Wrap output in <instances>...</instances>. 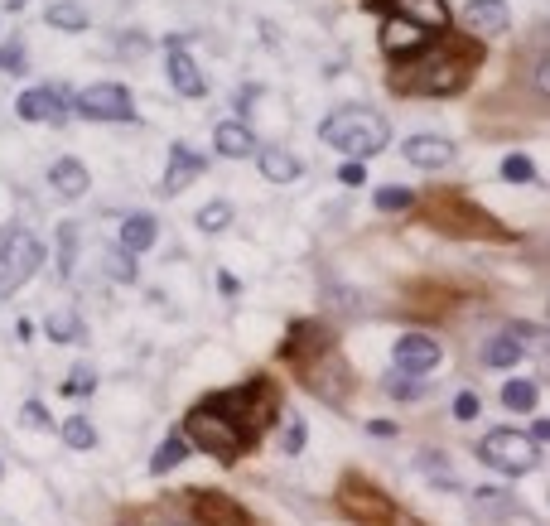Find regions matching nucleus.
Segmentation results:
<instances>
[{
	"mask_svg": "<svg viewBox=\"0 0 550 526\" xmlns=\"http://www.w3.org/2000/svg\"><path fill=\"white\" fill-rule=\"evenodd\" d=\"M319 140L329 150H343L348 160H367V155H377V150L391 145V126H386L382 111L372 107H338L319 126Z\"/></svg>",
	"mask_w": 550,
	"mask_h": 526,
	"instance_id": "1",
	"label": "nucleus"
},
{
	"mask_svg": "<svg viewBox=\"0 0 550 526\" xmlns=\"http://www.w3.org/2000/svg\"><path fill=\"white\" fill-rule=\"evenodd\" d=\"M420 58L411 73H396V92H415V97H449L468 83L473 73V58L468 54H454V49H435V54H411Z\"/></svg>",
	"mask_w": 550,
	"mask_h": 526,
	"instance_id": "2",
	"label": "nucleus"
},
{
	"mask_svg": "<svg viewBox=\"0 0 550 526\" xmlns=\"http://www.w3.org/2000/svg\"><path fill=\"white\" fill-rule=\"evenodd\" d=\"M184 440H189V449H208L213 459L232 464V459L247 449L251 435L227 416V411H218V406L208 401V406H193L189 411V420H184Z\"/></svg>",
	"mask_w": 550,
	"mask_h": 526,
	"instance_id": "3",
	"label": "nucleus"
},
{
	"mask_svg": "<svg viewBox=\"0 0 550 526\" xmlns=\"http://www.w3.org/2000/svg\"><path fill=\"white\" fill-rule=\"evenodd\" d=\"M478 459L488 469L507 473V478H522V473L536 469V440L522 435V430H493V435H483V444H478Z\"/></svg>",
	"mask_w": 550,
	"mask_h": 526,
	"instance_id": "4",
	"label": "nucleus"
},
{
	"mask_svg": "<svg viewBox=\"0 0 550 526\" xmlns=\"http://www.w3.org/2000/svg\"><path fill=\"white\" fill-rule=\"evenodd\" d=\"M39 266H44V242H39L34 232H25V227L10 232V237L0 242V300L15 295Z\"/></svg>",
	"mask_w": 550,
	"mask_h": 526,
	"instance_id": "5",
	"label": "nucleus"
},
{
	"mask_svg": "<svg viewBox=\"0 0 550 526\" xmlns=\"http://www.w3.org/2000/svg\"><path fill=\"white\" fill-rule=\"evenodd\" d=\"M73 111L87 116V121H136V102H131V92L121 83L83 87L78 102H73Z\"/></svg>",
	"mask_w": 550,
	"mask_h": 526,
	"instance_id": "6",
	"label": "nucleus"
},
{
	"mask_svg": "<svg viewBox=\"0 0 550 526\" xmlns=\"http://www.w3.org/2000/svg\"><path fill=\"white\" fill-rule=\"evenodd\" d=\"M304 382L319 391L324 401H343V396H348V382H353V377H348V362L333 358L329 348H324V353L304 358Z\"/></svg>",
	"mask_w": 550,
	"mask_h": 526,
	"instance_id": "7",
	"label": "nucleus"
},
{
	"mask_svg": "<svg viewBox=\"0 0 550 526\" xmlns=\"http://www.w3.org/2000/svg\"><path fill=\"white\" fill-rule=\"evenodd\" d=\"M15 111H20V121H49V126H63L68 111H73V102H68L63 87H29V92H20Z\"/></svg>",
	"mask_w": 550,
	"mask_h": 526,
	"instance_id": "8",
	"label": "nucleus"
},
{
	"mask_svg": "<svg viewBox=\"0 0 550 526\" xmlns=\"http://www.w3.org/2000/svg\"><path fill=\"white\" fill-rule=\"evenodd\" d=\"M396 372H406V377H425V372H435L440 367V343L435 338H425V333H406L401 343H396Z\"/></svg>",
	"mask_w": 550,
	"mask_h": 526,
	"instance_id": "9",
	"label": "nucleus"
},
{
	"mask_svg": "<svg viewBox=\"0 0 550 526\" xmlns=\"http://www.w3.org/2000/svg\"><path fill=\"white\" fill-rule=\"evenodd\" d=\"M165 49H169V54H165V73H169V83H174V92H179V97H189V102L208 97V83H203L198 63L189 58V49H184L179 39H169Z\"/></svg>",
	"mask_w": 550,
	"mask_h": 526,
	"instance_id": "10",
	"label": "nucleus"
},
{
	"mask_svg": "<svg viewBox=\"0 0 550 526\" xmlns=\"http://www.w3.org/2000/svg\"><path fill=\"white\" fill-rule=\"evenodd\" d=\"M459 20H464L468 34H478V39H497L502 29L512 25V10H507V0H468L464 10H459Z\"/></svg>",
	"mask_w": 550,
	"mask_h": 526,
	"instance_id": "11",
	"label": "nucleus"
},
{
	"mask_svg": "<svg viewBox=\"0 0 550 526\" xmlns=\"http://www.w3.org/2000/svg\"><path fill=\"white\" fill-rule=\"evenodd\" d=\"M425 39H430V29L411 25L406 15H386L382 20V34H377V44H382L391 58H411L425 49Z\"/></svg>",
	"mask_w": 550,
	"mask_h": 526,
	"instance_id": "12",
	"label": "nucleus"
},
{
	"mask_svg": "<svg viewBox=\"0 0 550 526\" xmlns=\"http://www.w3.org/2000/svg\"><path fill=\"white\" fill-rule=\"evenodd\" d=\"M203 169H208V160H203L198 150H189V145H174V150H169V169H165V184H160V189H165V194H184V189H189Z\"/></svg>",
	"mask_w": 550,
	"mask_h": 526,
	"instance_id": "13",
	"label": "nucleus"
},
{
	"mask_svg": "<svg viewBox=\"0 0 550 526\" xmlns=\"http://www.w3.org/2000/svg\"><path fill=\"white\" fill-rule=\"evenodd\" d=\"M454 140H444V136H411L406 140V160H411L415 169H444V165H454Z\"/></svg>",
	"mask_w": 550,
	"mask_h": 526,
	"instance_id": "14",
	"label": "nucleus"
},
{
	"mask_svg": "<svg viewBox=\"0 0 550 526\" xmlns=\"http://www.w3.org/2000/svg\"><path fill=\"white\" fill-rule=\"evenodd\" d=\"M49 184L58 189V198H68V203H78V198L92 189V174H87V165L78 160V155H63L54 169H49Z\"/></svg>",
	"mask_w": 550,
	"mask_h": 526,
	"instance_id": "15",
	"label": "nucleus"
},
{
	"mask_svg": "<svg viewBox=\"0 0 550 526\" xmlns=\"http://www.w3.org/2000/svg\"><path fill=\"white\" fill-rule=\"evenodd\" d=\"M256 165H261V174L271 179V184H295L304 174L300 155H290L285 145H266V150H256Z\"/></svg>",
	"mask_w": 550,
	"mask_h": 526,
	"instance_id": "16",
	"label": "nucleus"
},
{
	"mask_svg": "<svg viewBox=\"0 0 550 526\" xmlns=\"http://www.w3.org/2000/svg\"><path fill=\"white\" fill-rule=\"evenodd\" d=\"M213 150H218L222 160H247L251 150H256L251 126H247V121H222L218 131H213Z\"/></svg>",
	"mask_w": 550,
	"mask_h": 526,
	"instance_id": "17",
	"label": "nucleus"
},
{
	"mask_svg": "<svg viewBox=\"0 0 550 526\" xmlns=\"http://www.w3.org/2000/svg\"><path fill=\"white\" fill-rule=\"evenodd\" d=\"M391 15H406V20L420 29L449 25V5H444V0H391Z\"/></svg>",
	"mask_w": 550,
	"mask_h": 526,
	"instance_id": "18",
	"label": "nucleus"
},
{
	"mask_svg": "<svg viewBox=\"0 0 550 526\" xmlns=\"http://www.w3.org/2000/svg\"><path fill=\"white\" fill-rule=\"evenodd\" d=\"M193 502H198V522L203 526H251L247 512H242L237 502L218 498V493H198Z\"/></svg>",
	"mask_w": 550,
	"mask_h": 526,
	"instance_id": "19",
	"label": "nucleus"
},
{
	"mask_svg": "<svg viewBox=\"0 0 550 526\" xmlns=\"http://www.w3.org/2000/svg\"><path fill=\"white\" fill-rule=\"evenodd\" d=\"M155 237H160V222L150 218V213H136V218L121 222V247L131 251V256H145V251L155 247Z\"/></svg>",
	"mask_w": 550,
	"mask_h": 526,
	"instance_id": "20",
	"label": "nucleus"
},
{
	"mask_svg": "<svg viewBox=\"0 0 550 526\" xmlns=\"http://www.w3.org/2000/svg\"><path fill=\"white\" fill-rule=\"evenodd\" d=\"M522 358H526V343L517 333H497V338L483 343V362H488V367H517Z\"/></svg>",
	"mask_w": 550,
	"mask_h": 526,
	"instance_id": "21",
	"label": "nucleus"
},
{
	"mask_svg": "<svg viewBox=\"0 0 550 526\" xmlns=\"http://www.w3.org/2000/svg\"><path fill=\"white\" fill-rule=\"evenodd\" d=\"M329 348V333L319 329V324H295V333H290V343H285V353L290 358H314V353H324Z\"/></svg>",
	"mask_w": 550,
	"mask_h": 526,
	"instance_id": "22",
	"label": "nucleus"
},
{
	"mask_svg": "<svg viewBox=\"0 0 550 526\" xmlns=\"http://www.w3.org/2000/svg\"><path fill=\"white\" fill-rule=\"evenodd\" d=\"M343 507H353L358 517H386V512H391V502H386L382 493H372V488L362 493L358 478H348V488H343Z\"/></svg>",
	"mask_w": 550,
	"mask_h": 526,
	"instance_id": "23",
	"label": "nucleus"
},
{
	"mask_svg": "<svg viewBox=\"0 0 550 526\" xmlns=\"http://www.w3.org/2000/svg\"><path fill=\"white\" fill-rule=\"evenodd\" d=\"M44 25L63 29V34H83V29H87V10H83V5H73V0H63V5H54V10H44Z\"/></svg>",
	"mask_w": 550,
	"mask_h": 526,
	"instance_id": "24",
	"label": "nucleus"
},
{
	"mask_svg": "<svg viewBox=\"0 0 550 526\" xmlns=\"http://www.w3.org/2000/svg\"><path fill=\"white\" fill-rule=\"evenodd\" d=\"M58 440L68 444V449H97V425L87 416H73L58 425Z\"/></svg>",
	"mask_w": 550,
	"mask_h": 526,
	"instance_id": "25",
	"label": "nucleus"
},
{
	"mask_svg": "<svg viewBox=\"0 0 550 526\" xmlns=\"http://www.w3.org/2000/svg\"><path fill=\"white\" fill-rule=\"evenodd\" d=\"M189 459V440L184 435H169L160 449H155V459H150V473H169V469H179Z\"/></svg>",
	"mask_w": 550,
	"mask_h": 526,
	"instance_id": "26",
	"label": "nucleus"
},
{
	"mask_svg": "<svg viewBox=\"0 0 550 526\" xmlns=\"http://www.w3.org/2000/svg\"><path fill=\"white\" fill-rule=\"evenodd\" d=\"M198 232H222V227H227V222H232V203H227V198H213V203H203V208H198Z\"/></svg>",
	"mask_w": 550,
	"mask_h": 526,
	"instance_id": "27",
	"label": "nucleus"
},
{
	"mask_svg": "<svg viewBox=\"0 0 550 526\" xmlns=\"http://www.w3.org/2000/svg\"><path fill=\"white\" fill-rule=\"evenodd\" d=\"M382 213H406L415 203V189H401V184H386V189H377V198H372Z\"/></svg>",
	"mask_w": 550,
	"mask_h": 526,
	"instance_id": "28",
	"label": "nucleus"
},
{
	"mask_svg": "<svg viewBox=\"0 0 550 526\" xmlns=\"http://www.w3.org/2000/svg\"><path fill=\"white\" fill-rule=\"evenodd\" d=\"M502 406L507 411H531L536 406V382H507L502 387Z\"/></svg>",
	"mask_w": 550,
	"mask_h": 526,
	"instance_id": "29",
	"label": "nucleus"
},
{
	"mask_svg": "<svg viewBox=\"0 0 550 526\" xmlns=\"http://www.w3.org/2000/svg\"><path fill=\"white\" fill-rule=\"evenodd\" d=\"M107 276H111V280H121V285H131V280H136V256H131L126 247L107 251Z\"/></svg>",
	"mask_w": 550,
	"mask_h": 526,
	"instance_id": "30",
	"label": "nucleus"
},
{
	"mask_svg": "<svg viewBox=\"0 0 550 526\" xmlns=\"http://www.w3.org/2000/svg\"><path fill=\"white\" fill-rule=\"evenodd\" d=\"M386 391H391V401H420V396H425L420 377H406V372H391V377H386Z\"/></svg>",
	"mask_w": 550,
	"mask_h": 526,
	"instance_id": "31",
	"label": "nucleus"
},
{
	"mask_svg": "<svg viewBox=\"0 0 550 526\" xmlns=\"http://www.w3.org/2000/svg\"><path fill=\"white\" fill-rule=\"evenodd\" d=\"M44 333H49L54 343H73V338H83V324H78L73 314H54V319L44 324Z\"/></svg>",
	"mask_w": 550,
	"mask_h": 526,
	"instance_id": "32",
	"label": "nucleus"
},
{
	"mask_svg": "<svg viewBox=\"0 0 550 526\" xmlns=\"http://www.w3.org/2000/svg\"><path fill=\"white\" fill-rule=\"evenodd\" d=\"M92 391H97V372H92V367H78V372L63 382V396H73V401H87Z\"/></svg>",
	"mask_w": 550,
	"mask_h": 526,
	"instance_id": "33",
	"label": "nucleus"
},
{
	"mask_svg": "<svg viewBox=\"0 0 550 526\" xmlns=\"http://www.w3.org/2000/svg\"><path fill=\"white\" fill-rule=\"evenodd\" d=\"M502 179H507V184H531V179H536V165H531L526 155H507V160H502Z\"/></svg>",
	"mask_w": 550,
	"mask_h": 526,
	"instance_id": "34",
	"label": "nucleus"
},
{
	"mask_svg": "<svg viewBox=\"0 0 550 526\" xmlns=\"http://www.w3.org/2000/svg\"><path fill=\"white\" fill-rule=\"evenodd\" d=\"M116 44H121V58H145L150 54V34H145V29H126Z\"/></svg>",
	"mask_w": 550,
	"mask_h": 526,
	"instance_id": "35",
	"label": "nucleus"
},
{
	"mask_svg": "<svg viewBox=\"0 0 550 526\" xmlns=\"http://www.w3.org/2000/svg\"><path fill=\"white\" fill-rule=\"evenodd\" d=\"M280 449H285V454H300L304 449V416L285 420V430H280Z\"/></svg>",
	"mask_w": 550,
	"mask_h": 526,
	"instance_id": "36",
	"label": "nucleus"
},
{
	"mask_svg": "<svg viewBox=\"0 0 550 526\" xmlns=\"http://www.w3.org/2000/svg\"><path fill=\"white\" fill-rule=\"evenodd\" d=\"M73 251H78V227L63 222V227H58V256H63V271H73Z\"/></svg>",
	"mask_w": 550,
	"mask_h": 526,
	"instance_id": "37",
	"label": "nucleus"
},
{
	"mask_svg": "<svg viewBox=\"0 0 550 526\" xmlns=\"http://www.w3.org/2000/svg\"><path fill=\"white\" fill-rule=\"evenodd\" d=\"M483 411V401L473 396V391H459V401H454V420H478Z\"/></svg>",
	"mask_w": 550,
	"mask_h": 526,
	"instance_id": "38",
	"label": "nucleus"
},
{
	"mask_svg": "<svg viewBox=\"0 0 550 526\" xmlns=\"http://www.w3.org/2000/svg\"><path fill=\"white\" fill-rule=\"evenodd\" d=\"M20 420H25V425H39V430H54V420H49V411H44L39 401H29L25 411H20Z\"/></svg>",
	"mask_w": 550,
	"mask_h": 526,
	"instance_id": "39",
	"label": "nucleus"
},
{
	"mask_svg": "<svg viewBox=\"0 0 550 526\" xmlns=\"http://www.w3.org/2000/svg\"><path fill=\"white\" fill-rule=\"evenodd\" d=\"M0 68H10V73H25V54H20V39L0 49Z\"/></svg>",
	"mask_w": 550,
	"mask_h": 526,
	"instance_id": "40",
	"label": "nucleus"
},
{
	"mask_svg": "<svg viewBox=\"0 0 550 526\" xmlns=\"http://www.w3.org/2000/svg\"><path fill=\"white\" fill-rule=\"evenodd\" d=\"M338 179H343L348 189H358L362 179H367V165H358V160H353V165H343V169H338Z\"/></svg>",
	"mask_w": 550,
	"mask_h": 526,
	"instance_id": "41",
	"label": "nucleus"
},
{
	"mask_svg": "<svg viewBox=\"0 0 550 526\" xmlns=\"http://www.w3.org/2000/svg\"><path fill=\"white\" fill-rule=\"evenodd\" d=\"M367 435L372 440H396V425L391 420H367Z\"/></svg>",
	"mask_w": 550,
	"mask_h": 526,
	"instance_id": "42",
	"label": "nucleus"
},
{
	"mask_svg": "<svg viewBox=\"0 0 550 526\" xmlns=\"http://www.w3.org/2000/svg\"><path fill=\"white\" fill-rule=\"evenodd\" d=\"M218 290H222V295H237V290H242V280L232 276V271H218Z\"/></svg>",
	"mask_w": 550,
	"mask_h": 526,
	"instance_id": "43",
	"label": "nucleus"
},
{
	"mask_svg": "<svg viewBox=\"0 0 550 526\" xmlns=\"http://www.w3.org/2000/svg\"><path fill=\"white\" fill-rule=\"evenodd\" d=\"M256 102H261V87H247V92L237 97V107H242V111H251V107H256Z\"/></svg>",
	"mask_w": 550,
	"mask_h": 526,
	"instance_id": "44",
	"label": "nucleus"
},
{
	"mask_svg": "<svg viewBox=\"0 0 550 526\" xmlns=\"http://www.w3.org/2000/svg\"><path fill=\"white\" fill-rule=\"evenodd\" d=\"M546 435H550V425H546V420H536V425H531V440L546 444Z\"/></svg>",
	"mask_w": 550,
	"mask_h": 526,
	"instance_id": "45",
	"label": "nucleus"
}]
</instances>
